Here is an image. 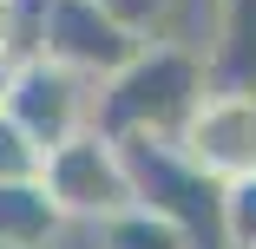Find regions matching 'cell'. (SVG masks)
Listing matches in <instances>:
<instances>
[{
    "label": "cell",
    "mask_w": 256,
    "mask_h": 249,
    "mask_svg": "<svg viewBox=\"0 0 256 249\" xmlns=\"http://www.w3.org/2000/svg\"><path fill=\"white\" fill-rule=\"evenodd\" d=\"M0 112H7L40 151H60L66 138H79V131H92V92H86V79L79 72H66V66H53V59H20L14 72H7V85H0Z\"/></svg>",
    "instance_id": "obj_3"
},
{
    "label": "cell",
    "mask_w": 256,
    "mask_h": 249,
    "mask_svg": "<svg viewBox=\"0 0 256 249\" xmlns=\"http://www.w3.org/2000/svg\"><path fill=\"white\" fill-rule=\"evenodd\" d=\"M106 230V249H197L178 223H164V217H151V210H118V217H106L98 223Z\"/></svg>",
    "instance_id": "obj_9"
},
{
    "label": "cell",
    "mask_w": 256,
    "mask_h": 249,
    "mask_svg": "<svg viewBox=\"0 0 256 249\" xmlns=\"http://www.w3.org/2000/svg\"><path fill=\"white\" fill-rule=\"evenodd\" d=\"M224 230H230V249H250L256 243V177L224 184Z\"/></svg>",
    "instance_id": "obj_11"
},
{
    "label": "cell",
    "mask_w": 256,
    "mask_h": 249,
    "mask_svg": "<svg viewBox=\"0 0 256 249\" xmlns=\"http://www.w3.org/2000/svg\"><path fill=\"white\" fill-rule=\"evenodd\" d=\"M98 13L118 20L132 39H144V46H151V33H158V26H164V13H171V0H98Z\"/></svg>",
    "instance_id": "obj_12"
},
{
    "label": "cell",
    "mask_w": 256,
    "mask_h": 249,
    "mask_svg": "<svg viewBox=\"0 0 256 249\" xmlns=\"http://www.w3.org/2000/svg\"><path fill=\"white\" fill-rule=\"evenodd\" d=\"M144 53L118 20L98 13V0H46L40 7V59H53L79 79H112Z\"/></svg>",
    "instance_id": "obj_5"
},
{
    "label": "cell",
    "mask_w": 256,
    "mask_h": 249,
    "mask_svg": "<svg viewBox=\"0 0 256 249\" xmlns=\"http://www.w3.org/2000/svg\"><path fill=\"white\" fill-rule=\"evenodd\" d=\"M40 184H46V197L60 204V217L106 223V217L132 210V177H125V158H118V144H112L106 131H79V138L60 144V151H46Z\"/></svg>",
    "instance_id": "obj_4"
},
{
    "label": "cell",
    "mask_w": 256,
    "mask_h": 249,
    "mask_svg": "<svg viewBox=\"0 0 256 249\" xmlns=\"http://www.w3.org/2000/svg\"><path fill=\"white\" fill-rule=\"evenodd\" d=\"M250 249H256V243H250Z\"/></svg>",
    "instance_id": "obj_13"
},
{
    "label": "cell",
    "mask_w": 256,
    "mask_h": 249,
    "mask_svg": "<svg viewBox=\"0 0 256 249\" xmlns=\"http://www.w3.org/2000/svg\"><path fill=\"white\" fill-rule=\"evenodd\" d=\"M60 204L46 184H0V249H46L60 236Z\"/></svg>",
    "instance_id": "obj_8"
},
{
    "label": "cell",
    "mask_w": 256,
    "mask_h": 249,
    "mask_svg": "<svg viewBox=\"0 0 256 249\" xmlns=\"http://www.w3.org/2000/svg\"><path fill=\"white\" fill-rule=\"evenodd\" d=\"M210 92H256V0H224L217 7V39L204 53Z\"/></svg>",
    "instance_id": "obj_7"
},
{
    "label": "cell",
    "mask_w": 256,
    "mask_h": 249,
    "mask_svg": "<svg viewBox=\"0 0 256 249\" xmlns=\"http://www.w3.org/2000/svg\"><path fill=\"white\" fill-rule=\"evenodd\" d=\"M178 151L217 184L256 177V92H204V105L178 131Z\"/></svg>",
    "instance_id": "obj_6"
},
{
    "label": "cell",
    "mask_w": 256,
    "mask_h": 249,
    "mask_svg": "<svg viewBox=\"0 0 256 249\" xmlns=\"http://www.w3.org/2000/svg\"><path fill=\"white\" fill-rule=\"evenodd\" d=\"M118 158H125V177H132V204L178 223L197 249H230V230H224V184L210 171H197L178 138H112Z\"/></svg>",
    "instance_id": "obj_2"
},
{
    "label": "cell",
    "mask_w": 256,
    "mask_h": 249,
    "mask_svg": "<svg viewBox=\"0 0 256 249\" xmlns=\"http://www.w3.org/2000/svg\"><path fill=\"white\" fill-rule=\"evenodd\" d=\"M204 53L171 39H151L144 53L106 79V92H92V131L106 138H178L190 112L204 105Z\"/></svg>",
    "instance_id": "obj_1"
},
{
    "label": "cell",
    "mask_w": 256,
    "mask_h": 249,
    "mask_svg": "<svg viewBox=\"0 0 256 249\" xmlns=\"http://www.w3.org/2000/svg\"><path fill=\"white\" fill-rule=\"evenodd\" d=\"M40 164H46V151L0 112V184H40Z\"/></svg>",
    "instance_id": "obj_10"
}]
</instances>
